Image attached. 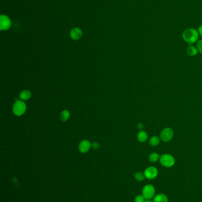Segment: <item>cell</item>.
Here are the masks:
<instances>
[{"label": "cell", "instance_id": "cell-1", "mask_svg": "<svg viewBox=\"0 0 202 202\" xmlns=\"http://www.w3.org/2000/svg\"><path fill=\"white\" fill-rule=\"evenodd\" d=\"M199 32L194 29H187L183 33V38L184 40L189 44L196 43L199 38Z\"/></svg>", "mask_w": 202, "mask_h": 202}, {"label": "cell", "instance_id": "cell-2", "mask_svg": "<svg viewBox=\"0 0 202 202\" xmlns=\"http://www.w3.org/2000/svg\"><path fill=\"white\" fill-rule=\"evenodd\" d=\"M160 162L161 164L167 168H170L174 166L175 161L173 156L169 154H165L160 157Z\"/></svg>", "mask_w": 202, "mask_h": 202}, {"label": "cell", "instance_id": "cell-3", "mask_svg": "<svg viewBox=\"0 0 202 202\" xmlns=\"http://www.w3.org/2000/svg\"><path fill=\"white\" fill-rule=\"evenodd\" d=\"M26 111V104L20 100H17L14 103L13 107V113L17 116H22L23 115Z\"/></svg>", "mask_w": 202, "mask_h": 202}, {"label": "cell", "instance_id": "cell-4", "mask_svg": "<svg viewBox=\"0 0 202 202\" xmlns=\"http://www.w3.org/2000/svg\"><path fill=\"white\" fill-rule=\"evenodd\" d=\"M142 195L145 199H152L155 195V189L152 184H146L144 186L142 190Z\"/></svg>", "mask_w": 202, "mask_h": 202}, {"label": "cell", "instance_id": "cell-5", "mask_svg": "<svg viewBox=\"0 0 202 202\" xmlns=\"http://www.w3.org/2000/svg\"><path fill=\"white\" fill-rule=\"evenodd\" d=\"M173 137V130L171 128H165L160 133V139L164 142L171 141Z\"/></svg>", "mask_w": 202, "mask_h": 202}, {"label": "cell", "instance_id": "cell-6", "mask_svg": "<svg viewBox=\"0 0 202 202\" xmlns=\"http://www.w3.org/2000/svg\"><path fill=\"white\" fill-rule=\"evenodd\" d=\"M11 26V21L10 18L6 15H1L0 16V30L5 31L10 29Z\"/></svg>", "mask_w": 202, "mask_h": 202}, {"label": "cell", "instance_id": "cell-7", "mask_svg": "<svg viewBox=\"0 0 202 202\" xmlns=\"http://www.w3.org/2000/svg\"><path fill=\"white\" fill-rule=\"evenodd\" d=\"M144 173L146 178L148 180H153L158 176V171L156 167L154 166H150L145 170Z\"/></svg>", "mask_w": 202, "mask_h": 202}, {"label": "cell", "instance_id": "cell-8", "mask_svg": "<svg viewBox=\"0 0 202 202\" xmlns=\"http://www.w3.org/2000/svg\"><path fill=\"white\" fill-rule=\"evenodd\" d=\"M83 36V31L79 28H74L70 31V37L74 40H80Z\"/></svg>", "mask_w": 202, "mask_h": 202}, {"label": "cell", "instance_id": "cell-9", "mask_svg": "<svg viewBox=\"0 0 202 202\" xmlns=\"http://www.w3.org/2000/svg\"><path fill=\"white\" fill-rule=\"evenodd\" d=\"M91 147V144L89 141L86 140H83L79 144V150L82 153H86L89 151Z\"/></svg>", "mask_w": 202, "mask_h": 202}, {"label": "cell", "instance_id": "cell-10", "mask_svg": "<svg viewBox=\"0 0 202 202\" xmlns=\"http://www.w3.org/2000/svg\"><path fill=\"white\" fill-rule=\"evenodd\" d=\"M152 201L153 202H168V199L165 195L159 193L155 195Z\"/></svg>", "mask_w": 202, "mask_h": 202}, {"label": "cell", "instance_id": "cell-11", "mask_svg": "<svg viewBox=\"0 0 202 202\" xmlns=\"http://www.w3.org/2000/svg\"><path fill=\"white\" fill-rule=\"evenodd\" d=\"M137 138H138V140L139 142L144 143L148 140V134L145 131H141L138 132V135H137Z\"/></svg>", "mask_w": 202, "mask_h": 202}, {"label": "cell", "instance_id": "cell-12", "mask_svg": "<svg viewBox=\"0 0 202 202\" xmlns=\"http://www.w3.org/2000/svg\"><path fill=\"white\" fill-rule=\"evenodd\" d=\"M31 95V92L28 90H23L20 94V98L23 101H26L30 98Z\"/></svg>", "mask_w": 202, "mask_h": 202}, {"label": "cell", "instance_id": "cell-13", "mask_svg": "<svg viewBox=\"0 0 202 202\" xmlns=\"http://www.w3.org/2000/svg\"><path fill=\"white\" fill-rule=\"evenodd\" d=\"M149 160L152 163H156L160 159V155L157 152H152L148 157Z\"/></svg>", "mask_w": 202, "mask_h": 202}, {"label": "cell", "instance_id": "cell-14", "mask_svg": "<svg viewBox=\"0 0 202 202\" xmlns=\"http://www.w3.org/2000/svg\"><path fill=\"white\" fill-rule=\"evenodd\" d=\"M149 144L153 147L157 146L160 143V138H159L158 136H152L149 139Z\"/></svg>", "mask_w": 202, "mask_h": 202}, {"label": "cell", "instance_id": "cell-15", "mask_svg": "<svg viewBox=\"0 0 202 202\" xmlns=\"http://www.w3.org/2000/svg\"><path fill=\"white\" fill-rule=\"evenodd\" d=\"M198 49L194 46H189L187 49V53L190 56H196L198 54Z\"/></svg>", "mask_w": 202, "mask_h": 202}, {"label": "cell", "instance_id": "cell-16", "mask_svg": "<svg viewBox=\"0 0 202 202\" xmlns=\"http://www.w3.org/2000/svg\"><path fill=\"white\" fill-rule=\"evenodd\" d=\"M70 116V113L68 110H64L60 114V119L62 121H67Z\"/></svg>", "mask_w": 202, "mask_h": 202}, {"label": "cell", "instance_id": "cell-17", "mask_svg": "<svg viewBox=\"0 0 202 202\" xmlns=\"http://www.w3.org/2000/svg\"><path fill=\"white\" fill-rule=\"evenodd\" d=\"M145 177L144 173H142L141 172H138L135 174V178L138 181H142L144 180Z\"/></svg>", "mask_w": 202, "mask_h": 202}, {"label": "cell", "instance_id": "cell-18", "mask_svg": "<svg viewBox=\"0 0 202 202\" xmlns=\"http://www.w3.org/2000/svg\"><path fill=\"white\" fill-rule=\"evenodd\" d=\"M145 198L142 195H138L135 198V202H144L145 201Z\"/></svg>", "mask_w": 202, "mask_h": 202}, {"label": "cell", "instance_id": "cell-19", "mask_svg": "<svg viewBox=\"0 0 202 202\" xmlns=\"http://www.w3.org/2000/svg\"><path fill=\"white\" fill-rule=\"evenodd\" d=\"M196 48L198 49V51L200 53L202 54V40L198 41V43L196 44Z\"/></svg>", "mask_w": 202, "mask_h": 202}, {"label": "cell", "instance_id": "cell-20", "mask_svg": "<svg viewBox=\"0 0 202 202\" xmlns=\"http://www.w3.org/2000/svg\"><path fill=\"white\" fill-rule=\"evenodd\" d=\"M91 147L94 148V149H97L99 147H100V145L97 143V142H95V143H93L92 144H91Z\"/></svg>", "mask_w": 202, "mask_h": 202}, {"label": "cell", "instance_id": "cell-21", "mask_svg": "<svg viewBox=\"0 0 202 202\" xmlns=\"http://www.w3.org/2000/svg\"><path fill=\"white\" fill-rule=\"evenodd\" d=\"M138 128L140 129H142L143 128H144V125L141 123H139L138 125Z\"/></svg>", "mask_w": 202, "mask_h": 202}, {"label": "cell", "instance_id": "cell-22", "mask_svg": "<svg viewBox=\"0 0 202 202\" xmlns=\"http://www.w3.org/2000/svg\"><path fill=\"white\" fill-rule=\"evenodd\" d=\"M198 32H199V34H200L202 37V26H200V27H199Z\"/></svg>", "mask_w": 202, "mask_h": 202}, {"label": "cell", "instance_id": "cell-23", "mask_svg": "<svg viewBox=\"0 0 202 202\" xmlns=\"http://www.w3.org/2000/svg\"><path fill=\"white\" fill-rule=\"evenodd\" d=\"M144 202H153V201H152L151 199H146Z\"/></svg>", "mask_w": 202, "mask_h": 202}, {"label": "cell", "instance_id": "cell-24", "mask_svg": "<svg viewBox=\"0 0 202 202\" xmlns=\"http://www.w3.org/2000/svg\"></svg>", "mask_w": 202, "mask_h": 202}]
</instances>
